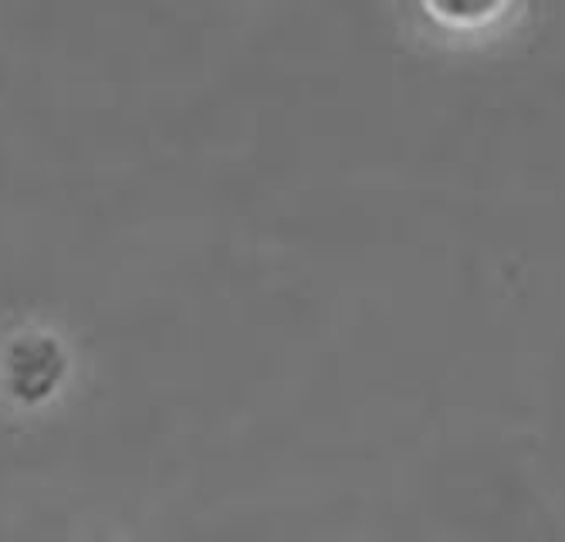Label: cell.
Masks as SVG:
<instances>
[{"mask_svg":"<svg viewBox=\"0 0 565 542\" xmlns=\"http://www.w3.org/2000/svg\"><path fill=\"white\" fill-rule=\"evenodd\" d=\"M504 11V4H475V8H457V4H437V8H430V14L437 18V21H444V24H450V28H457L460 21L465 24H491L498 14Z\"/></svg>","mask_w":565,"mask_h":542,"instance_id":"1","label":"cell"}]
</instances>
